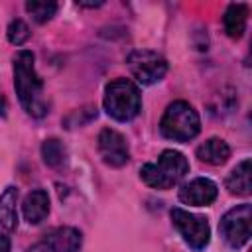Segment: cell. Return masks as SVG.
I'll use <instances>...</instances> for the list:
<instances>
[{
    "instance_id": "obj_11",
    "label": "cell",
    "mask_w": 252,
    "mask_h": 252,
    "mask_svg": "<svg viewBox=\"0 0 252 252\" xmlns=\"http://www.w3.org/2000/svg\"><path fill=\"white\" fill-rule=\"evenodd\" d=\"M24 220L30 224H39L49 215V195L43 189H32L22 201Z\"/></svg>"
},
{
    "instance_id": "obj_16",
    "label": "cell",
    "mask_w": 252,
    "mask_h": 252,
    "mask_svg": "<svg viewBox=\"0 0 252 252\" xmlns=\"http://www.w3.org/2000/svg\"><path fill=\"white\" fill-rule=\"evenodd\" d=\"M41 158L45 165L53 169H61L67 163V148L59 138H47L41 144Z\"/></svg>"
},
{
    "instance_id": "obj_1",
    "label": "cell",
    "mask_w": 252,
    "mask_h": 252,
    "mask_svg": "<svg viewBox=\"0 0 252 252\" xmlns=\"http://www.w3.org/2000/svg\"><path fill=\"white\" fill-rule=\"evenodd\" d=\"M14 89L26 114L32 118H43L49 110L43 96V79L35 71V55L30 49H20L12 57Z\"/></svg>"
},
{
    "instance_id": "obj_8",
    "label": "cell",
    "mask_w": 252,
    "mask_h": 252,
    "mask_svg": "<svg viewBox=\"0 0 252 252\" xmlns=\"http://www.w3.org/2000/svg\"><path fill=\"white\" fill-rule=\"evenodd\" d=\"M100 159L110 167H124L130 161V148L126 138L114 128H102L96 138Z\"/></svg>"
},
{
    "instance_id": "obj_12",
    "label": "cell",
    "mask_w": 252,
    "mask_h": 252,
    "mask_svg": "<svg viewBox=\"0 0 252 252\" xmlns=\"http://www.w3.org/2000/svg\"><path fill=\"white\" fill-rule=\"evenodd\" d=\"M45 240L55 252H79L83 246V234L75 226H57L45 234Z\"/></svg>"
},
{
    "instance_id": "obj_4",
    "label": "cell",
    "mask_w": 252,
    "mask_h": 252,
    "mask_svg": "<svg viewBox=\"0 0 252 252\" xmlns=\"http://www.w3.org/2000/svg\"><path fill=\"white\" fill-rule=\"evenodd\" d=\"M159 132L173 142H189L201 132L199 112L187 100H173L163 110L159 120Z\"/></svg>"
},
{
    "instance_id": "obj_6",
    "label": "cell",
    "mask_w": 252,
    "mask_h": 252,
    "mask_svg": "<svg viewBox=\"0 0 252 252\" xmlns=\"http://www.w3.org/2000/svg\"><path fill=\"white\" fill-rule=\"evenodd\" d=\"M219 232L230 248H234V250L242 248L252 236V207H250V203H242V205L228 209L219 222Z\"/></svg>"
},
{
    "instance_id": "obj_9",
    "label": "cell",
    "mask_w": 252,
    "mask_h": 252,
    "mask_svg": "<svg viewBox=\"0 0 252 252\" xmlns=\"http://www.w3.org/2000/svg\"><path fill=\"white\" fill-rule=\"evenodd\" d=\"M179 201L189 207H209L219 197V187L209 177H195L179 187Z\"/></svg>"
},
{
    "instance_id": "obj_20",
    "label": "cell",
    "mask_w": 252,
    "mask_h": 252,
    "mask_svg": "<svg viewBox=\"0 0 252 252\" xmlns=\"http://www.w3.org/2000/svg\"><path fill=\"white\" fill-rule=\"evenodd\" d=\"M6 37L12 45H24L30 37H32V32H30V26L24 22V20H12L6 28Z\"/></svg>"
},
{
    "instance_id": "obj_19",
    "label": "cell",
    "mask_w": 252,
    "mask_h": 252,
    "mask_svg": "<svg viewBox=\"0 0 252 252\" xmlns=\"http://www.w3.org/2000/svg\"><path fill=\"white\" fill-rule=\"evenodd\" d=\"M96 114H98L96 106H94V104H87V106H83V108L71 110V112L63 118V124H65V128H69V130H71V128H81V126L89 124L91 120H94Z\"/></svg>"
},
{
    "instance_id": "obj_13",
    "label": "cell",
    "mask_w": 252,
    "mask_h": 252,
    "mask_svg": "<svg viewBox=\"0 0 252 252\" xmlns=\"http://www.w3.org/2000/svg\"><path fill=\"white\" fill-rule=\"evenodd\" d=\"M246 22H248V6L246 4L232 2L226 6V10L222 14V28L230 39H240L244 35Z\"/></svg>"
},
{
    "instance_id": "obj_7",
    "label": "cell",
    "mask_w": 252,
    "mask_h": 252,
    "mask_svg": "<svg viewBox=\"0 0 252 252\" xmlns=\"http://www.w3.org/2000/svg\"><path fill=\"white\" fill-rule=\"evenodd\" d=\"M126 65H128L134 81L144 87L159 83L167 73L165 57L152 49H134L126 57Z\"/></svg>"
},
{
    "instance_id": "obj_2",
    "label": "cell",
    "mask_w": 252,
    "mask_h": 252,
    "mask_svg": "<svg viewBox=\"0 0 252 252\" xmlns=\"http://www.w3.org/2000/svg\"><path fill=\"white\" fill-rule=\"evenodd\" d=\"M102 106L116 122H130L142 110V94L134 81L116 77L104 87Z\"/></svg>"
},
{
    "instance_id": "obj_18",
    "label": "cell",
    "mask_w": 252,
    "mask_h": 252,
    "mask_svg": "<svg viewBox=\"0 0 252 252\" xmlns=\"http://www.w3.org/2000/svg\"><path fill=\"white\" fill-rule=\"evenodd\" d=\"M57 8H59L57 2H45V0H30V2H26V12L37 24L49 22L57 14Z\"/></svg>"
},
{
    "instance_id": "obj_24",
    "label": "cell",
    "mask_w": 252,
    "mask_h": 252,
    "mask_svg": "<svg viewBox=\"0 0 252 252\" xmlns=\"http://www.w3.org/2000/svg\"><path fill=\"white\" fill-rule=\"evenodd\" d=\"M0 114L2 116H6V100H4V96L0 94Z\"/></svg>"
},
{
    "instance_id": "obj_14",
    "label": "cell",
    "mask_w": 252,
    "mask_h": 252,
    "mask_svg": "<svg viewBox=\"0 0 252 252\" xmlns=\"http://www.w3.org/2000/svg\"><path fill=\"white\" fill-rule=\"evenodd\" d=\"M18 187L8 185L0 193V226L6 232H14L18 228Z\"/></svg>"
},
{
    "instance_id": "obj_17",
    "label": "cell",
    "mask_w": 252,
    "mask_h": 252,
    "mask_svg": "<svg viewBox=\"0 0 252 252\" xmlns=\"http://www.w3.org/2000/svg\"><path fill=\"white\" fill-rule=\"evenodd\" d=\"M236 104H238L236 91L226 87V89H220V93L213 94V98L209 102V110L215 116H226V114H230L236 108Z\"/></svg>"
},
{
    "instance_id": "obj_23",
    "label": "cell",
    "mask_w": 252,
    "mask_h": 252,
    "mask_svg": "<svg viewBox=\"0 0 252 252\" xmlns=\"http://www.w3.org/2000/svg\"><path fill=\"white\" fill-rule=\"evenodd\" d=\"M79 8H98L102 6V2H77Z\"/></svg>"
},
{
    "instance_id": "obj_5",
    "label": "cell",
    "mask_w": 252,
    "mask_h": 252,
    "mask_svg": "<svg viewBox=\"0 0 252 252\" xmlns=\"http://www.w3.org/2000/svg\"><path fill=\"white\" fill-rule=\"evenodd\" d=\"M169 217H171V224L175 226V230L179 232V236L183 238V242L199 252V250H205L211 242V226H209V220L201 215H195L187 209H181V207H173L169 211Z\"/></svg>"
},
{
    "instance_id": "obj_10",
    "label": "cell",
    "mask_w": 252,
    "mask_h": 252,
    "mask_svg": "<svg viewBox=\"0 0 252 252\" xmlns=\"http://www.w3.org/2000/svg\"><path fill=\"white\" fill-rule=\"evenodd\" d=\"M224 187L230 195L236 197H248L252 193V161L248 158H244L230 169L224 179Z\"/></svg>"
},
{
    "instance_id": "obj_22",
    "label": "cell",
    "mask_w": 252,
    "mask_h": 252,
    "mask_svg": "<svg viewBox=\"0 0 252 252\" xmlns=\"http://www.w3.org/2000/svg\"><path fill=\"white\" fill-rule=\"evenodd\" d=\"M0 252H10V238L0 232Z\"/></svg>"
},
{
    "instance_id": "obj_3",
    "label": "cell",
    "mask_w": 252,
    "mask_h": 252,
    "mask_svg": "<svg viewBox=\"0 0 252 252\" xmlns=\"http://www.w3.org/2000/svg\"><path fill=\"white\" fill-rule=\"evenodd\" d=\"M189 173L187 158L177 150H163L158 161L144 163L140 167V179L152 189H171Z\"/></svg>"
},
{
    "instance_id": "obj_21",
    "label": "cell",
    "mask_w": 252,
    "mask_h": 252,
    "mask_svg": "<svg viewBox=\"0 0 252 252\" xmlns=\"http://www.w3.org/2000/svg\"><path fill=\"white\" fill-rule=\"evenodd\" d=\"M26 252H55V248H53L47 240H41V242L32 244L30 248H26Z\"/></svg>"
},
{
    "instance_id": "obj_15",
    "label": "cell",
    "mask_w": 252,
    "mask_h": 252,
    "mask_svg": "<svg viewBox=\"0 0 252 252\" xmlns=\"http://www.w3.org/2000/svg\"><path fill=\"white\" fill-rule=\"evenodd\" d=\"M195 156L199 161L209 163V165H222L230 158V146L222 138H209L201 146H197Z\"/></svg>"
}]
</instances>
